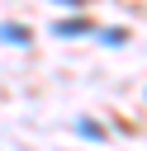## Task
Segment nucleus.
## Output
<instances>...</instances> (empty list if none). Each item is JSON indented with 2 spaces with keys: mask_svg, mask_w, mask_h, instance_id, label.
<instances>
[{
  "mask_svg": "<svg viewBox=\"0 0 147 151\" xmlns=\"http://www.w3.org/2000/svg\"><path fill=\"white\" fill-rule=\"evenodd\" d=\"M52 33H57V38H90V33H95V24H90V19H76V14H71V19H62V24L52 28Z\"/></svg>",
  "mask_w": 147,
  "mask_h": 151,
  "instance_id": "nucleus-1",
  "label": "nucleus"
},
{
  "mask_svg": "<svg viewBox=\"0 0 147 151\" xmlns=\"http://www.w3.org/2000/svg\"><path fill=\"white\" fill-rule=\"evenodd\" d=\"M0 42H9V47H28V42H33V28H24V24H0Z\"/></svg>",
  "mask_w": 147,
  "mask_h": 151,
  "instance_id": "nucleus-2",
  "label": "nucleus"
},
{
  "mask_svg": "<svg viewBox=\"0 0 147 151\" xmlns=\"http://www.w3.org/2000/svg\"><path fill=\"white\" fill-rule=\"evenodd\" d=\"M95 38H100L104 47H123V42H128V33H123V28H95Z\"/></svg>",
  "mask_w": 147,
  "mask_h": 151,
  "instance_id": "nucleus-3",
  "label": "nucleus"
},
{
  "mask_svg": "<svg viewBox=\"0 0 147 151\" xmlns=\"http://www.w3.org/2000/svg\"><path fill=\"white\" fill-rule=\"evenodd\" d=\"M76 132H81L85 142H104V127H100V123H90V118H81V123H76Z\"/></svg>",
  "mask_w": 147,
  "mask_h": 151,
  "instance_id": "nucleus-4",
  "label": "nucleus"
},
{
  "mask_svg": "<svg viewBox=\"0 0 147 151\" xmlns=\"http://www.w3.org/2000/svg\"><path fill=\"white\" fill-rule=\"evenodd\" d=\"M52 5H62V9H85V0H52Z\"/></svg>",
  "mask_w": 147,
  "mask_h": 151,
  "instance_id": "nucleus-5",
  "label": "nucleus"
}]
</instances>
